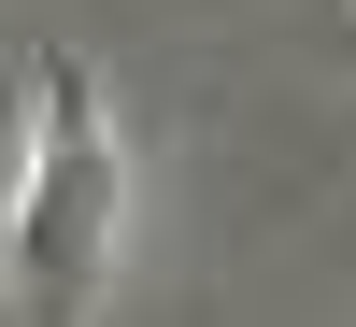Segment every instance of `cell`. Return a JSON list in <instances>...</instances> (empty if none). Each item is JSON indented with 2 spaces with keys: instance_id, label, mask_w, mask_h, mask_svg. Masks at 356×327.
<instances>
[{
  "instance_id": "obj_1",
  "label": "cell",
  "mask_w": 356,
  "mask_h": 327,
  "mask_svg": "<svg viewBox=\"0 0 356 327\" xmlns=\"http://www.w3.org/2000/svg\"><path fill=\"white\" fill-rule=\"evenodd\" d=\"M114 256H129V142L86 57L29 72V142H15V199H0V299L15 327H100Z\"/></svg>"
}]
</instances>
